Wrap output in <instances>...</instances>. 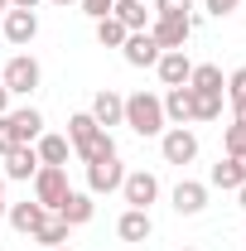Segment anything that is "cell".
<instances>
[{
  "mask_svg": "<svg viewBox=\"0 0 246 251\" xmlns=\"http://www.w3.org/2000/svg\"><path fill=\"white\" fill-rule=\"evenodd\" d=\"M0 10H10V0H0Z\"/></svg>",
  "mask_w": 246,
  "mask_h": 251,
  "instance_id": "cell-39",
  "label": "cell"
},
{
  "mask_svg": "<svg viewBox=\"0 0 246 251\" xmlns=\"http://www.w3.org/2000/svg\"><path fill=\"white\" fill-rule=\"evenodd\" d=\"M222 116V92H193V121H217Z\"/></svg>",
  "mask_w": 246,
  "mask_h": 251,
  "instance_id": "cell-26",
  "label": "cell"
},
{
  "mask_svg": "<svg viewBox=\"0 0 246 251\" xmlns=\"http://www.w3.org/2000/svg\"><path fill=\"white\" fill-rule=\"evenodd\" d=\"M121 126H130V130H135V135H145V140H150V135H164V101H159V97L154 92H130L125 97V121Z\"/></svg>",
  "mask_w": 246,
  "mask_h": 251,
  "instance_id": "cell-1",
  "label": "cell"
},
{
  "mask_svg": "<svg viewBox=\"0 0 246 251\" xmlns=\"http://www.w3.org/2000/svg\"><path fill=\"white\" fill-rule=\"evenodd\" d=\"M188 87H193V92H222L227 77H222V68H213V63H198L193 77H188Z\"/></svg>",
  "mask_w": 246,
  "mask_h": 251,
  "instance_id": "cell-24",
  "label": "cell"
},
{
  "mask_svg": "<svg viewBox=\"0 0 246 251\" xmlns=\"http://www.w3.org/2000/svg\"><path fill=\"white\" fill-rule=\"evenodd\" d=\"M0 39H5V29H0Z\"/></svg>",
  "mask_w": 246,
  "mask_h": 251,
  "instance_id": "cell-43",
  "label": "cell"
},
{
  "mask_svg": "<svg viewBox=\"0 0 246 251\" xmlns=\"http://www.w3.org/2000/svg\"><path fill=\"white\" fill-rule=\"evenodd\" d=\"M159 150H164V164H193L198 159V135L188 126H169L159 135Z\"/></svg>",
  "mask_w": 246,
  "mask_h": 251,
  "instance_id": "cell-4",
  "label": "cell"
},
{
  "mask_svg": "<svg viewBox=\"0 0 246 251\" xmlns=\"http://www.w3.org/2000/svg\"><path fill=\"white\" fill-rule=\"evenodd\" d=\"M121 53H125V63H130V68H154L164 49H159V44L150 39V29H135V34H125Z\"/></svg>",
  "mask_w": 246,
  "mask_h": 251,
  "instance_id": "cell-9",
  "label": "cell"
},
{
  "mask_svg": "<svg viewBox=\"0 0 246 251\" xmlns=\"http://www.w3.org/2000/svg\"><path fill=\"white\" fill-rule=\"evenodd\" d=\"M237 5H242V0H208V15H213V20H222V15H232Z\"/></svg>",
  "mask_w": 246,
  "mask_h": 251,
  "instance_id": "cell-33",
  "label": "cell"
},
{
  "mask_svg": "<svg viewBox=\"0 0 246 251\" xmlns=\"http://www.w3.org/2000/svg\"><path fill=\"white\" fill-rule=\"evenodd\" d=\"M0 116H10V92H5V82H0Z\"/></svg>",
  "mask_w": 246,
  "mask_h": 251,
  "instance_id": "cell-36",
  "label": "cell"
},
{
  "mask_svg": "<svg viewBox=\"0 0 246 251\" xmlns=\"http://www.w3.org/2000/svg\"><path fill=\"white\" fill-rule=\"evenodd\" d=\"M111 15H116L130 34H135V29H150V20H154V10H145V0H116Z\"/></svg>",
  "mask_w": 246,
  "mask_h": 251,
  "instance_id": "cell-19",
  "label": "cell"
},
{
  "mask_svg": "<svg viewBox=\"0 0 246 251\" xmlns=\"http://www.w3.org/2000/svg\"><path fill=\"white\" fill-rule=\"evenodd\" d=\"M5 218H10V227H15V232L34 237V232H39V222L49 218V208H39V203H29V198H25V203H10V208H5Z\"/></svg>",
  "mask_w": 246,
  "mask_h": 251,
  "instance_id": "cell-16",
  "label": "cell"
},
{
  "mask_svg": "<svg viewBox=\"0 0 246 251\" xmlns=\"http://www.w3.org/2000/svg\"><path fill=\"white\" fill-rule=\"evenodd\" d=\"M193 0H154V15H188Z\"/></svg>",
  "mask_w": 246,
  "mask_h": 251,
  "instance_id": "cell-29",
  "label": "cell"
},
{
  "mask_svg": "<svg viewBox=\"0 0 246 251\" xmlns=\"http://www.w3.org/2000/svg\"><path fill=\"white\" fill-rule=\"evenodd\" d=\"M53 5H73V0H53Z\"/></svg>",
  "mask_w": 246,
  "mask_h": 251,
  "instance_id": "cell-40",
  "label": "cell"
},
{
  "mask_svg": "<svg viewBox=\"0 0 246 251\" xmlns=\"http://www.w3.org/2000/svg\"><path fill=\"white\" fill-rule=\"evenodd\" d=\"M106 155H116V140H111V130H101L97 140H87V145L77 150V159H82V164H92V159H106Z\"/></svg>",
  "mask_w": 246,
  "mask_h": 251,
  "instance_id": "cell-27",
  "label": "cell"
},
{
  "mask_svg": "<svg viewBox=\"0 0 246 251\" xmlns=\"http://www.w3.org/2000/svg\"><path fill=\"white\" fill-rule=\"evenodd\" d=\"M92 121L101 126V130H111V126L125 121V97L111 92V87H101V92L92 97Z\"/></svg>",
  "mask_w": 246,
  "mask_h": 251,
  "instance_id": "cell-11",
  "label": "cell"
},
{
  "mask_svg": "<svg viewBox=\"0 0 246 251\" xmlns=\"http://www.w3.org/2000/svg\"><path fill=\"white\" fill-rule=\"evenodd\" d=\"M10 10H39V0H10Z\"/></svg>",
  "mask_w": 246,
  "mask_h": 251,
  "instance_id": "cell-35",
  "label": "cell"
},
{
  "mask_svg": "<svg viewBox=\"0 0 246 251\" xmlns=\"http://www.w3.org/2000/svg\"><path fill=\"white\" fill-rule=\"evenodd\" d=\"M121 198L130 203V208H145V213H150V203L159 198V179H154L150 169H130V174L121 179Z\"/></svg>",
  "mask_w": 246,
  "mask_h": 251,
  "instance_id": "cell-6",
  "label": "cell"
},
{
  "mask_svg": "<svg viewBox=\"0 0 246 251\" xmlns=\"http://www.w3.org/2000/svg\"><path fill=\"white\" fill-rule=\"evenodd\" d=\"M63 193H68V169L63 164H39V174H34V203L39 208H58Z\"/></svg>",
  "mask_w": 246,
  "mask_h": 251,
  "instance_id": "cell-3",
  "label": "cell"
},
{
  "mask_svg": "<svg viewBox=\"0 0 246 251\" xmlns=\"http://www.w3.org/2000/svg\"><path fill=\"white\" fill-rule=\"evenodd\" d=\"M188 34H193V20L188 15H154L150 20V39L159 49H184Z\"/></svg>",
  "mask_w": 246,
  "mask_h": 251,
  "instance_id": "cell-5",
  "label": "cell"
},
{
  "mask_svg": "<svg viewBox=\"0 0 246 251\" xmlns=\"http://www.w3.org/2000/svg\"><path fill=\"white\" fill-rule=\"evenodd\" d=\"M15 150V130H10V116H0V155Z\"/></svg>",
  "mask_w": 246,
  "mask_h": 251,
  "instance_id": "cell-32",
  "label": "cell"
},
{
  "mask_svg": "<svg viewBox=\"0 0 246 251\" xmlns=\"http://www.w3.org/2000/svg\"><path fill=\"white\" fill-rule=\"evenodd\" d=\"M154 68H159V82H164V87H184L188 77H193V63H188L184 49H164Z\"/></svg>",
  "mask_w": 246,
  "mask_h": 251,
  "instance_id": "cell-12",
  "label": "cell"
},
{
  "mask_svg": "<svg viewBox=\"0 0 246 251\" xmlns=\"http://www.w3.org/2000/svg\"><path fill=\"white\" fill-rule=\"evenodd\" d=\"M34 150H39V164H63V169H68V155H73L68 135H39Z\"/></svg>",
  "mask_w": 246,
  "mask_h": 251,
  "instance_id": "cell-21",
  "label": "cell"
},
{
  "mask_svg": "<svg viewBox=\"0 0 246 251\" xmlns=\"http://www.w3.org/2000/svg\"><path fill=\"white\" fill-rule=\"evenodd\" d=\"M39 174V150L34 145H15L5 155V179H34Z\"/></svg>",
  "mask_w": 246,
  "mask_h": 251,
  "instance_id": "cell-18",
  "label": "cell"
},
{
  "mask_svg": "<svg viewBox=\"0 0 246 251\" xmlns=\"http://www.w3.org/2000/svg\"><path fill=\"white\" fill-rule=\"evenodd\" d=\"M237 198H242V203H237V208H242V213H246V184H242V188H237Z\"/></svg>",
  "mask_w": 246,
  "mask_h": 251,
  "instance_id": "cell-37",
  "label": "cell"
},
{
  "mask_svg": "<svg viewBox=\"0 0 246 251\" xmlns=\"http://www.w3.org/2000/svg\"><path fill=\"white\" fill-rule=\"evenodd\" d=\"M53 251H68V247H53Z\"/></svg>",
  "mask_w": 246,
  "mask_h": 251,
  "instance_id": "cell-42",
  "label": "cell"
},
{
  "mask_svg": "<svg viewBox=\"0 0 246 251\" xmlns=\"http://www.w3.org/2000/svg\"><path fill=\"white\" fill-rule=\"evenodd\" d=\"M150 232H154V222H150L145 208H125L121 222H116V237L121 242H150Z\"/></svg>",
  "mask_w": 246,
  "mask_h": 251,
  "instance_id": "cell-17",
  "label": "cell"
},
{
  "mask_svg": "<svg viewBox=\"0 0 246 251\" xmlns=\"http://www.w3.org/2000/svg\"><path fill=\"white\" fill-rule=\"evenodd\" d=\"M246 184V169L237 155H227L222 164H213V188H242Z\"/></svg>",
  "mask_w": 246,
  "mask_h": 251,
  "instance_id": "cell-23",
  "label": "cell"
},
{
  "mask_svg": "<svg viewBox=\"0 0 246 251\" xmlns=\"http://www.w3.org/2000/svg\"><path fill=\"white\" fill-rule=\"evenodd\" d=\"M222 145H227V155H242V150H246V126L232 121V126H227V135H222Z\"/></svg>",
  "mask_w": 246,
  "mask_h": 251,
  "instance_id": "cell-28",
  "label": "cell"
},
{
  "mask_svg": "<svg viewBox=\"0 0 246 251\" xmlns=\"http://www.w3.org/2000/svg\"><path fill=\"white\" fill-rule=\"evenodd\" d=\"M68 232H73V227H68V222L58 218V213H49V218L39 222V232H34V242H39L44 251H53V247H68Z\"/></svg>",
  "mask_w": 246,
  "mask_h": 251,
  "instance_id": "cell-22",
  "label": "cell"
},
{
  "mask_svg": "<svg viewBox=\"0 0 246 251\" xmlns=\"http://www.w3.org/2000/svg\"><path fill=\"white\" fill-rule=\"evenodd\" d=\"M179 251H198V247H179Z\"/></svg>",
  "mask_w": 246,
  "mask_h": 251,
  "instance_id": "cell-41",
  "label": "cell"
},
{
  "mask_svg": "<svg viewBox=\"0 0 246 251\" xmlns=\"http://www.w3.org/2000/svg\"><path fill=\"white\" fill-rule=\"evenodd\" d=\"M5 92L10 97H29L39 92V82H44V68H39V58H29V53H15V58L5 63Z\"/></svg>",
  "mask_w": 246,
  "mask_h": 251,
  "instance_id": "cell-2",
  "label": "cell"
},
{
  "mask_svg": "<svg viewBox=\"0 0 246 251\" xmlns=\"http://www.w3.org/2000/svg\"><path fill=\"white\" fill-rule=\"evenodd\" d=\"M125 34H130V29H125L116 15L97 20V44H101V49H121V44H125Z\"/></svg>",
  "mask_w": 246,
  "mask_h": 251,
  "instance_id": "cell-25",
  "label": "cell"
},
{
  "mask_svg": "<svg viewBox=\"0 0 246 251\" xmlns=\"http://www.w3.org/2000/svg\"><path fill=\"white\" fill-rule=\"evenodd\" d=\"M237 97H246V68H237L227 77V101H237Z\"/></svg>",
  "mask_w": 246,
  "mask_h": 251,
  "instance_id": "cell-30",
  "label": "cell"
},
{
  "mask_svg": "<svg viewBox=\"0 0 246 251\" xmlns=\"http://www.w3.org/2000/svg\"><path fill=\"white\" fill-rule=\"evenodd\" d=\"M0 203H5V174H0Z\"/></svg>",
  "mask_w": 246,
  "mask_h": 251,
  "instance_id": "cell-38",
  "label": "cell"
},
{
  "mask_svg": "<svg viewBox=\"0 0 246 251\" xmlns=\"http://www.w3.org/2000/svg\"><path fill=\"white\" fill-rule=\"evenodd\" d=\"M159 101H164V121L169 126H188L193 121V87H169V92L159 97Z\"/></svg>",
  "mask_w": 246,
  "mask_h": 251,
  "instance_id": "cell-15",
  "label": "cell"
},
{
  "mask_svg": "<svg viewBox=\"0 0 246 251\" xmlns=\"http://www.w3.org/2000/svg\"><path fill=\"white\" fill-rule=\"evenodd\" d=\"M203 208H208V184L179 179V184H174V213H179V218H198Z\"/></svg>",
  "mask_w": 246,
  "mask_h": 251,
  "instance_id": "cell-10",
  "label": "cell"
},
{
  "mask_svg": "<svg viewBox=\"0 0 246 251\" xmlns=\"http://www.w3.org/2000/svg\"><path fill=\"white\" fill-rule=\"evenodd\" d=\"M0 29H5V44H15V49H29L34 34H39V15H34V10H5Z\"/></svg>",
  "mask_w": 246,
  "mask_h": 251,
  "instance_id": "cell-8",
  "label": "cell"
},
{
  "mask_svg": "<svg viewBox=\"0 0 246 251\" xmlns=\"http://www.w3.org/2000/svg\"><path fill=\"white\" fill-rule=\"evenodd\" d=\"M10 130H15V145H34V140L44 135V111H39V106L10 111Z\"/></svg>",
  "mask_w": 246,
  "mask_h": 251,
  "instance_id": "cell-14",
  "label": "cell"
},
{
  "mask_svg": "<svg viewBox=\"0 0 246 251\" xmlns=\"http://www.w3.org/2000/svg\"><path fill=\"white\" fill-rule=\"evenodd\" d=\"M101 135V126L92 121V111H77V116H68V145H73V155L87 145V140H97Z\"/></svg>",
  "mask_w": 246,
  "mask_h": 251,
  "instance_id": "cell-20",
  "label": "cell"
},
{
  "mask_svg": "<svg viewBox=\"0 0 246 251\" xmlns=\"http://www.w3.org/2000/svg\"><path fill=\"white\" fill-rule=\"evenodd\" d=\"M121 179H125L121 155H106V159H92L87 164V193H116Z\"/></svg>",
  "mask_w": 246,
  "mask_h": 251,
  "instance_id": "cell-7",
  "label": "cell"
},
{
  "mask_svg": "<svg viewBox=\"0 0 246 251\" xmlns=\"http://www.w3.org/2000/svg\"><path fill=\"white\" fill-rule=\"evenodd\" d=\"M68 227H82V222H92V213H97V203H92V193H77V188H68L63 193V203L53 208Z\"/></svg>",
  "mask_w": 246,
  "mask_h": 251,
  "instance_id": "cell-13",
  "label": "cell"
},
{
  "mask_svg": "<svg viewBox=\"0 0 246 251\" xmlns=\"http://www.w3.org/2000/svg\"><path fill=\"white\" fill-rule=\"evenodd\" d=\"M111 5H116V0H82V15H92V20H106V15H111Z\"/></svg>",
  "mask_w": 246,
  "mask_h": 251,
  "instance_id": "cell-31",
  "label": "cell"
},
{
  "mask_svg": "<svg viewBox=\"0 0 246 251\" xmlns=\"http://www.w3.org/2000/svg\"><path fill=\"white\" fill-rule=\"evenodd\" d=\"M232 116H237V121L246 126V97H237V101H232Z\"/></svg>",
  "mask_w": 246,
  "mask_h": 251,
  "instance_id": "cell-34",
  "label": "cell"
}]
</instances>
